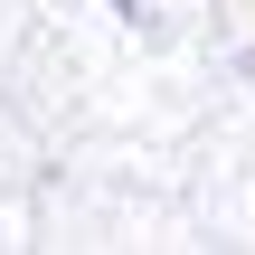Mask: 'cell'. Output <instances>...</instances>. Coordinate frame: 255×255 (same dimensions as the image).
Here are the masks:
<instances>
[{
	"mask_svg": "<svg viewBox=\"0 0 255 255\" xmlns=\"http://www.w3.org/2000/svg\"><path fill=\"white\" fill-rule=\"evenodd\" d=\"M123 9H132V0H123Z\"/></svg>",
	"mask_w": 255,
	"mask_h": 255,
	"instance_id": "obj_1",
	"label": "cell"
}]
</instances>
